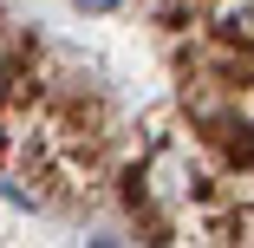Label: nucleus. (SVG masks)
I'll return each mask as SVG.
<instances>
[{
	"label": "nucleus",
	"mask_w": 254,
	"mask_h": 248,
	"mask_svg": "<svg viewBox=\"0 0 254 248\" xmlns=\"http://www.w3.org/2000/svg\"><path fill=\"white\" fill-rule=\"evenodd\" d=\"M72 7H85V13H111L118 0H72Z\"/></svg>",
	"instance_id": "nucleus-1"
},
{
	"label": "nucleus",
	"mask_w": 254,
	"mask_h": 248,
	"mask_svg": "<svg viewBox=\"0 0 254 248\" xmlns=\"http://www.w3.org/2000/svg\"><path fill=\"white\" fill-rule=\"evenodd\" d=\"M0 91H7V59H0Z\"/></svg>",
	"instance_id": "nucleus-2"
}]
</instances>
